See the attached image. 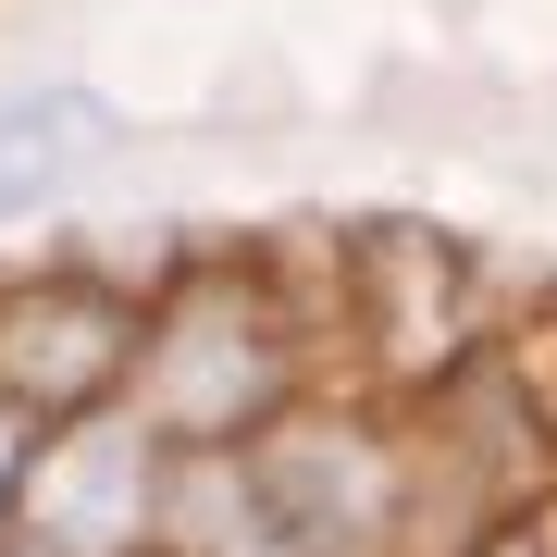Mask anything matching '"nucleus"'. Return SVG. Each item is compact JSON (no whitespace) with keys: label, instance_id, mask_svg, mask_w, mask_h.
Listing matches in <instances>:
<instances>
[{"label":"nucleus","instance_id":"1","mask_svg":"<svg viewBox=\"0 0 557 557\" xmlns=\"http://www.w3.org/2000/svg\"><path fill=\"white\" fill-rule=\"evenodd\" d=\"M273 409V322H260L248 285H186L149 335V434H248Z\"/></svg>","mask_w":557,"mask_h":557},{"label":"nucleus","instance_id":"2","mask_svg":"<svg viewBox=\"0 0 557 557\" xmlns=\"http://www.w3.org/2000/svg\"><path fill=\"white\" fill-rule=\"evenodd\" d=\"M149 446H161L149 421H112V409H87L62 446H38V471H25L38 557H137L161 533V496H174V471Z\"/></svg>","mask_w":557,"mask_h":557},{"label":"nucleus","instance_id":"3","mask_svg":"<svg viewBox=\"0 0 557 557\" xmlns=\"http://www.w3.org/2000/svg\"><path fill=\"white\" fill-rule=\"evenodd\" d=\"M124 359H149L137 347V310L112 298V285H13L0 298V397L13 409H100L112 384H124Z\"/></svg>","mask_w":557,"mask_h":557},{"label":"nucleus","instance_id":"4","mask_svg":"<svg viewBox=\"0 0 557 557\" xmlns=\"http://www.w3.org/2000/svg\"><path fill=\"white\" fill-rule=\"evenodd\" d=\"M248 483L273 508L285 557H359L384 533V446L347 434V421H298V434L248 446Z\"/></svg>","mask_w":557,"mask_h":557},{"label":"nucleus","instance_id":"5","mask_svg":"<svg viewBox=\"0 0 557 557\" xmlns=\"http://www.w3.org/2000/svg\"><path fill=\"white\" fill-rule=\"evenodd\" d=\"M112 137V112L87 100V87H38V100H13L0 112V223L13 211H38L62 174H75V149H100Z\"/></svg>","mask_w":557,"mask_h":557},{"label":"nucleus","instance_id":"6","mask_svg":"<svg viewBox=\"0 0 557 557\" xmlns=\"http://www.w3.org/2000/svg\"><path fill=\"white\" fill-rule=\"evenodd\" d=\"M25 471H38V446H25V409L0 397V520L25 508Z\"/></svg>","mask_w":557,"mask_h":557},{"label":"nucleus","instance_id":"7","mask_svg":"<svg viewBox=\"0 0 557 557\" xmlns=\"http://www.w3.org/2000/svg\"><path fill=\"white\" fill-rule=\"evenodd\" d=\"M496 557H533V545H496Z\"/></svg>","mask_w":557,"mask_h":557},{"label":"nucleus","instance_id":"8","mask_svg":"<svg viewBox=\"0 0 557 557\" xmlns=\"http://www.w3.org/2000/svg\"><path fill=\"white\" fill-rule=\"evenodd\" d=\"M0 557H13V545H0Z\"/></svg>","mask_w":557,"mask_h":557}]
</instances>
